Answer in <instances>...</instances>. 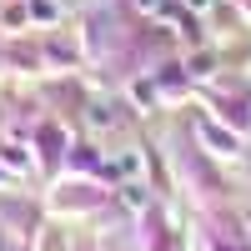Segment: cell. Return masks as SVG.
Wrapping results in <instances>:
<instances>
[{
	"mask_svg": "<svg viewBox=\"0 0 251 251\" xmlns=\"http://www.w3.org/2000/svg\"><path fill=\"white\" fill-rule=\"evenodd\" d=\"M246 241H251V216H246Z\"/></svg>",
	"mask_w": 251,
	"mask_h": 251,
	"instance_id": "obj_4",
	"label": "cell"
},
{
	"mask_svg": "<svg viewBox=\"0 0 251 251\" xmlns=\"http://www.w3.org/2000/svg\"><path fill=\"white\" fill-rule=\"evenodd\" d=\"M106 171H111V176H121V181H131V176L141 171V156H136V151H126V156L106 161Z\"/></svg>",
	"mask_w": 251,
	"mask_h": 251,
	"instance_id": "obj_1",
	"label": "cell"
},
{
	"mask_svg": "<svg viewBox=\"0 0 251 251\" xmlns=\"http://www.w3.org/2000/svg\"><path fill=\"white\" fill-rule=\"evenodd\" d=\"M141 10H166V5H161V0H141Z\"/></svg>",
	"mask_w": 251,
	"mask_h": 251,
	"instance_id": "obj_3",
	"label": "cell"
},
{
	"mask_svg": "<svg viewBox=\"0 0 251 251\" xmlns=\"http://www.w3.org/2000/svg\"><path fill=\"white\" fill-rule=\"evenodd\" d=\"M30 10H35L40 20H55V0H30Z\"/></svg>",
	"mask_w": 251,
	"mask_h": 251,
	"instance_id": "obj_2",
	"label": "cell"
}]
</instances>
